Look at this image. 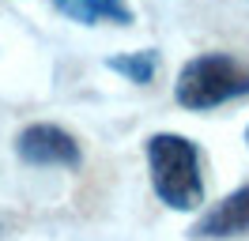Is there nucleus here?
I'll use <instances>...</instances> for the list:
<instances>
[{
	"label": "nucleus",
	"mask_w": 249,
	"mask_h": 241,
	"mask_svg": "<svg viewBox=\"0 0 249 241\" xmlns=\"http://www.w3.org/2000/svg\"><path fill=\"white\" fill-rule=\"evenodd\" d=\"M151 189L159 204L170 211H196L204 204V170H200V147L178 132H155L143 143Z\"/></svg>",
	"instance_id": "f257e3e1"
},
{
	"label": "nucleus",
	"mask_w": 249,
	"mask_h": 241,
	"mask_svg": "<svg viewBox=\"0 0 249 241\" xmlns=\"http://www.w3.org/2000/svg\"><path fill=\"white\" fill-rule=\"evenodd\" d=\"M249 94V64L231 53H200L189 57L174 79V102L189 113H208Z\"/></svg>",
	"instance_id": "f03ea898"
},
{
	"label": "nucleus",
	"mask_w": 249,
	"mask_h": 241,
	"mask_svg": "<svg viewBox=\"0 0 249 241\" xmlns=\"http://www.w3.org/2000/svg\"><path fill=\"white\" fill-rule=\"evenodd\" d=\"M16 155L27 166H57V170H76L83 162L76 136L49 120H34L16 136Z\"/></svg>",
	"instance_id": "7ed1b4c3"
},
{
	"label": "nucleus",
	"mask_w": 249,
	"mask_h": 241,
	"mask_svg": "<svg viewBox=\"0 0 249 241\" xmlns=\"http://www.w3.org/2000/svg\"><path fill=\"white\" fill-rule=\"evenodd\" d=\"M249 238V185H238L219 204L200 211V219L189 226V241H238Z\"/></svg>",
	"instance_id": "20e7f679"
},
{
	"label": "nucleus",
	"mask_w": 249,
	"mask_h": 241,
	"mask_svg": "<svg viewBox=\"0 0 249 241\" xmlns=\"http://www.w3.org/2000/svg\"><path fill=\"white\" fill-rule=\"evenodd\" d=\"M64 19H72L79 27H98V23H113V27H128L132 23V8L128 0H49Z\"/></svg>",
	"instance_id": "39448f33"
},
{
	"label": "nucleus",
	"mask_w": 249,
	"mask_h": 241,
	"mask_svg": "<svg viewBox=\"0 0 249 241\" xmlns=\"http://www.w3.org/2000/svg\"><path fill=\"white\" fill-rule=\"evenodd\" d=\"M159 64H162L159 49H136V53H113V57H106L109 72L128 79V83H136V87H147L155 79Z\"/></svg>",
	"instance_id": "423d86ee"
},
{
	"label": "nucleus",
	"mask_w": 249,
	"mask_h": 241,
	"mask_svg": "<svg viewBox=\"0 0 249 241\" xmlns=\"http://www.w3.org/2000/svg\"><path fill=\"white\" fill-rule=\"evenodd\" d=\"M246 147H249V128H246Z\"/></svg>",
	"instance_id": "0eeeda50"
},
{
	"label": "nucleus",
	"mask_w": 249,
	"mask_h": 241,
	"mask_svg": "<svg viewBox=\"0 0 249 241\" xmlns=\"http://www.w3.org/2000/svg\"><path fill=\"white\" fill-rule=\"evenodd\" d=\"M0 234H4V223H0Z\"/></svg>",
	"instance_id": "6e6552de"
}]
</instances>
